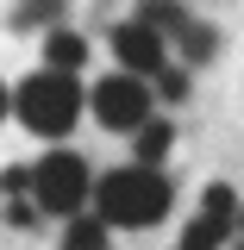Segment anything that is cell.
<instances>
[{
  "mask_svg": "<svg viewBox=\"0 0 244 250\" xmlns=\"http://www.w3.org/2000/svg\"><path fill=\"white\" fill-rule=\"evenodd\" d=\"M238 231H244V207H238Z\"/></svg>",
  "mask_w": 244,
  "mask_h": 250,
  "instance_id": "cell-17",
  "label": "cell"
},
{
  "mask_svg": "<svg viewBox=\"0 0 244 250\" xmlns=\"http://www.w3.org/2000/svg\"><path fill=\"white\" fill-rule=\"evenodd\" d=\"M88 106H94V125H107V131H119V138H138V131L156 119V113H151L156 88H151V75L119 69V75H100V82H94Z\"/></svg>",
  "mask_w": 244,
  "mask_h": 250,
  "instance_id": "cell-4",
  "label": "cell"
},
{
  "mask_svg": "<svg viewBox=\"0 0 244 250\" xmlns=\"http://www.w3.org/2000/svg\"><path fill=\"white\" fill-rule=\"evenodd\" d=\"M6 194H31V169H25V163L6 169Z\"/></svg>",
  "mask_w": 244,
  "mask_h": 250,
  "instance_id": "cell-16",
  "label": "cell"
},
{
  "mask_svg": "<svg viewBox=\"0 0 244 250\" xmlns=\"http://www.w3.org/2000/svg\"><path fill=\"white\" fill-rule=\"evenodd\" d=\"M6 219H13V231H38V219H50L31 194H13V207H6Z\"/></svg>",
  "mask_w": 244,
  "mask_h": 250,
  "instance_id": "cell-14",
  "label": "cell"
},
{
  "mask_svg": "<svg viewBox=\"0 0 244 250\" xmlns=\"http://www.w3.org/2000/svg\"><path fill=\"white\" fill-rule=\"evenodd\" d=\"M82 62H88V38L82 31H44V69H63V75H82Z\"/></svg>",
  "mask_w": 244,
  "mask_h": 250,
  "instance_id": "cell-6",
  "label": "cell"
},
{
  "mask_svg": "<svg viewBox=\"0 0 244 250\" xmlns=\"http://www.w3.org/2000/svg\"><path fill=\"white\" fill-rule=\"evenodd\" d=\"M94 188H100V182H94V169H88L75 150H50V156H38V163H31V200H38L50 219L88 213Z\"/></svg>",
  "mask_w": 244,
  "mask_h": 250,
  "instance_id": "cell-3",
  "label": "cell"
},
{
  "mask_svg": "<svg viewBox=\"0 0 244 250\" xmlns=\"http://www.w3.org/2000/svg\"><path fill=\"white\" fill-rule=\"evenodd\" d=\"M238 194H232V182H207V194H200V213H213V219H225V225H238Z\"/></svg>",
  "mask_w": 244,
  "mask_h": 250,
  "instance_id": "cell-12",
  "label": "cell"
},
{
  "mask_svg": "<svg viewBox=\"0 0 244 250\" xmlns=\"http://www.w3.org/2000/svg\"><path fill=\"white\" fill-rule=\"evenodd\" d=\"M82 106H88V94L63 69H38V75H25L13 88V119L25 125L31 138H69L75 119H82Z\"/></svg>",
  "mask_w": 244,
  "mask_h": 250,
  "instance_id": "cell-2",
  "label": "cell"
},
{
  "mask_svg": "<svg viewBox=\"0 0 244 250\" xmlns=\"http://www.w3.org/2000/svg\"><path fill=\"white\" fill-rule=\"evenodd\" d=\"M238 225H225V219H213V213H194L182 225V238H176V250H225V238H232Z\"/></svg>",
  "mask_w": 244,
  "mask_h": 250,
  "instance_id": "cell-8",
  "label": "cell"
},
{
  "mask_svg": "<svg viewBox=\"0 0 244 250\" xmlns=\"http://www.w3.org/2000/svg\"><path fill=\"white\" fill-rule=\"evenodd\" d=\"M113 57L132 75H163L169 69V38L144 19H125V25H113Z\"/></svg>",
  "mask_w": 244,
  "mask_h": 250,
  "instance_id": "cell-5",
  "label": "cell"
},
{
  "mask_svg": "<svg viewBox=\"0 0 244 250\" xmlns=\"http://www.w3.org/2000/svg\"><path fill=\"white\" fill-rule=\"evenodd\" d=\"M63 250H113V225L100 213H75L63 225Z\"/></svg>",
  "mask_w": 244,
  "mask_h": 250,
  "instance_id": "cell-7",
  "label": "cell"
},
{
  "mask_svg": "<svg viewBox=\"0 0 244 250\" xmlns=\"http://www.w3.org/2000/svg\"><path fill=\"white\" fill-rule=\"evenodd\" d=\"M151 88H156V100H169V106H182V100H188V69H176V62H169L163 75H151Z\"/></svg>",
  "mask_w": 244,
  "mask_h": 250,
  "instance_id": "cell-13",
  "label": "cell"
},
{
  "mask_svg": "<svg viewBox=\"0 0 244 250\" xmlns=\"http://www.w3.org/2000/svg\"><path fill=\"white\" fill-rule=\"evenodd\" d=\"M176 44H182V57H188V69H194V62H213V50H219V38H213V25H200V19H194V25H188L182 38H176Z\"/></svg>",
  "mask_w": 244,
  "mask_h": 250,
  "instance_id": "cell-11",
  "label": "cell"
},
{
  "mask_svg": "<svg viewBox=\"0 0 244 250\" xmlns=\"http://www.w3.org/2000/svg\"><path fill=\"white\" fill-rule=\"evenodd\" d=\"M57 13H63V0H25L19 6V25H57Z\"/></svg>",
  "mask_w": 244,
  "mask_h": 250,
  "instance_id": "cell-15",
  "label": "cell"
},
{
  "mask_svg": "<svg viewBox=\"0 0 244 250\" xmlns=\"http://www.w3.org/2000/svg\"><path fill=\"white\" fill-rule=\"evenodd\" d=\"M169 207H176V188H169V175L151 169V163L107 169L100 188H94V213L107 219L113 231H151V225L169 219Z\"/></svg>",
  "mask_w": 244,
  "mask_h": 250,
  "instance_id": "cell-1",
  "label": "cell"
},
{
  "mask_svg": "<svg viewBox=\"0 0 244 250\" xmlns=\"http://www.w3.org/2000/svg\"><path fill=\"white\" fill-rule=\"evenodd\" d=\"M169 144H176V125H169V119H151L138 138H132V163H151V169H163Z\"/></svg>",
  "mask_w": 244,
  "mask_h": 250,
  "instance_id": "cell-10",
  "label": "cell"
},
{
  "mask_svg": "<svg viewBox=\"0 0 244 250\" xmlns=\"http://www.w3.org/2000/svg\"><path fill=\"white\" fill-rule=\"evenodd\" d=\"M132 19H144V25H156L163 38H182V31L194 25L182 0H138V13H132Z\"/></svg>",
  "mask_w": 244,
  "mask_h": 250,
  "instance_id": "cell-9",
  "label": "cell"
}]
</instances>
